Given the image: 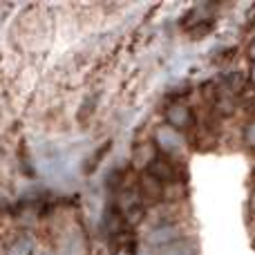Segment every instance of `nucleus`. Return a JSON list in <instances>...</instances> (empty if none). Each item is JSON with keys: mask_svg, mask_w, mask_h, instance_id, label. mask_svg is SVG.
<instances>
[{"mask_svg": "<svg viewBox=\"0 0 255 255\" xmlns=\"http://www.w3.org/2000/svg\"><path fill=\"white\" fill-rule=\"evenodd\" d=\"M247 56L251 58V61L255 63V38L251 40V43H249V47H247Z\"/></svg>", "mask_w": 255, "mask_h": 255, "instance_id": "f8f14e48", "label": "nucleus"}, {"mask_svg": "<svg viewBox=\"0 0 255 255\" xmlns=\"http://www.w3.org/2000/svg\"><path fill=\"white\" fill-rule=\"evenodd\" d=\"M43 255H56V253H52V251H45Z\"/></svg>", "mask_w": 255, "mask_h": 255, "instance_id": "dca6fc26", "label": "nucleus"}, {"mask_svg": "<svg viewBox=\"0 0 255 255\" xmlns=\"http://www.w3.org/2000/svg\"><path fill=\"white\" fill-rule=\"evenodd\" d=\"M179 229L177 226H170V224H163V226H157V229L150 231L148 235V244H152L154 249L163 247V244L172 242V240H179Z\"/></svg>", "mask_w": 255, "mask_h": 255, "instance_id": "39448f33", "label": "nucleus"}, {"mask_svg": "<svg viewBox=\"0 0 255 255\" xmlns=\"http://www.w3.org/2000/svg\"><path fill=\"white\" fill-rule=\"evenodd\" d=\"M139 195L143 199H148V202H157V199L163 197V184L157 179V177L150 175V172H145V175L141 177Z\"/></svg>", "mask_w": 255, "mask_h": 255, "instance_id": "20e7f679", "label": "nucleus"}, {"mask_svg": "<svg viewBox=\"0 0 255 255\" xmlns=\"http://www.w3.org/2000/svg\"><path fill=\"white\" fill-rule=\"evenodd\" d=\"M251 83L255 85V67H253V72H251Z\"/></svg>", "mask_w": 255, "mask_h": 255, "instance_id": "2eb2a0df", "label": "nucleus"}, {"mask_svg": "<svg viewBox=\"0 0 255 255\" xmlns=\"http://www.w3.org/2000/svg\"><path fill=\"white\" fill-rule=\"evenodd\" d=\"M134 161L139 163H152L154 161V152H152V145L150 143H143L134 150Z\"/></svg>", "mask_w": 255, "mask_h": 255, "instance_id": "1a4fd4ad", "label": "nucleus"}, {"mask_svg": "<svg viewBox=\"0 0 255 255\" xmlns=\"http://www.w3.org/2000/svg\"><path fill=\"white\" fill-rule=\"evenodd\" d=\"M31 251H34V240L27 238V235H20L9 244L7 255H31Z\"/></svg>", "mask_w": 255, "mask_h": 255, "instance_id": "0eeeda50", "label": "nucleus"}, {"mask_svg": "<svg viewBox=\"0 0 255 255\" xmlns=\"http://www.w3.org/2000/svg\"><path fill=\"white\" fill-rule=\"evenodd\" d=\"M154 145L168 154H175L184 148V139H181V134L175 130V128H170L166 124V126H159L157 130H154Z\"/></svg>", "mask_w": 255, "mask_h": 255, "instance_id": "f257e3e1", "label": "nucleus"}, {"mask_svg": "<svg viewBox=\"0 0 255 255\" xmlns=\"http://www.w3.org/2000/svg\"><path fill=\"white\" fill-rule=\"evenodd\" d=\"M143 206H141L139 202H134V204H130V206L126 208V222L128 224H139L141 220H143Z\"/></svg>", "mask_w": 255, "mask_h": 255, "instance_id": "6e6552de", "label": "nucleus"}, {"mask_svg": "<svg viewBox=\"0 0 255 255\" xmlns=\"http://www.w3.org/2000/svg\"><path fill=\"white\" fill-rule=\"evenodd\" d=\"M208 31H213V22H206V20H199L197 25L188 27V34L193 36V38H202V36H206Z\"/></svg>", "mask_w": 255, "mask_h": 255, "instance_id": "9d476101", "label": "nucleus"}, {"mask_svg": "<svg viewBox=\"0 0 255 255\" xmlns=\"http://www.w3.org/2000/svg\"><path fill=\"white\" fill-rule=\"evenodd\" d=\"M249 213L255 217V190L251 193V199H249Z\"/></svg>", "mask_w": 255, "mask_h": 255, "instance_id": "ddd939ff", "label": "nucleus"}, {"mask_svg": "<svg viewBox=\"0 0 255 255\" xmlns=\"http://www.w3.org/2000/svg\"><path fill=\"white\" fill-rule=\"evenodd\" d=\"M166 119H168V126L175 128L177 132L184 130L193 124V115H190V108L184 106V103H172L170 108L166 110Z\"/></svg>", "mask_w": 255, "mask_h": 255, "instance_id": "7ed1b4c3", "label": "nucleus"}, {"mask_svg": "<svg viewBox=\"0 0 255 255\" xmlns=\"http://www.w3.org/2000/svg\"><path fill=\"white\" fill-rule=\"evenodd\" d=\"M199 244L193 238H179L157 249V255H197Z\"/></svg>", "mask_w": 255, "mask_h": 255, "instance_id": "f03ea898", "label": "nucleus"}, {"mask_svg": "<svg viewBox=\"0 0 255 255\" xmlns=\"http://www.w3.org/2000/svg\"><path fill=\"white\" fill-rule=\"evenodd\" d=\"M150 175L157 177L161 184H166V181H175V170H172V166L166 161V159H159L154 157V161L150 163Z\"/></svg>", "mask_w": 255, "mask_h": 255, "instance_id": "423d86ee", "label": "nucleus"}, {"mask_svg": "<svg viewBox=\"0 0 255 255\" xmlns=\"http://www.w3.org/2000/svg\"><path fill=\"white\" fill-rule=\"evenodd\" d=\"M244 143L255 150V119L247 126V130H244Z\"/></svg>", "mask_w": 255, "mask_h": 255, "instance_id": "9b49d317", "label": "nucleus"}, {"mask_svg": "<svg viewBox=\"0 0 255 255\" xmlns=\"http://www.w3.org/2000/svg\"><path fill=\"white\" fill-rule=\"evenodd\" d=\"M117 255H134V251H132V247H121Z\"/></svg>", "mask_w": 255, "mask_h": 255, "instance_id": "4468645a", "label": "nucleus"}]
</instances>
